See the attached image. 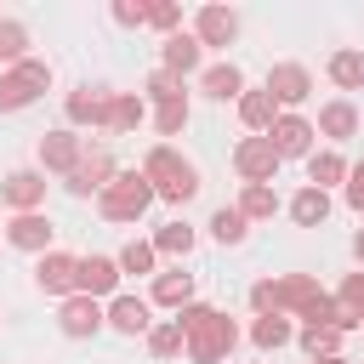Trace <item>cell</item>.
Returning a JSON list of instances; mask_svg holds the SVG:
<instances>
[{
    "label": "cell",
    "instance_id": "e0dca14e",
    "mask_svg": "<svg viewBox=\"0 0 364 364\" xmlns=\"http://www.w3.org/2000/svg\"><path fill=\"white\" fill-rule=\"evenodd\" d=\"M290 216H296L301 228H318V222L330 216V193H324V188H301V193L290 199Z\"/></svg>",
    "mask_w": 364,
    "mask_h": 364
},
{
    "label": "cell",
    "instance_id": "1f68e13d",
    "mask_svg": "<svg viewBox=\"0 0 364 364\" xmlns=\"http://www.w3.org/2000/svg\"><path fill=\"white\" fill-rule=\"evenodd\" d=\"M182 341H188V336H182V324H176V318H171V324H159V330H148V347H154V358H171Z\"/></svg>",
    "mask_w": 364,
    "mask_h": 364
},
{
    "label": "cell",
    "instance_id": "b9f144b4",
    "mask_svg": "<svg viewBox=\"0 0 364 364\" xmlns=\"http://www.w3.org/2000/svg\"><path fill=\"white\" fill-rule=\"evenodd\" d=\"M318 364H341V358H318Z\"/></svg>",
    "mask_w": 364,
    "mask_h": 364
},
{
    "label": "cell",
    "instance_id": "cb8c5ba5",
    "mask_svg": "<svg viewBox=\"0 0 364 364\" xmlns=\"http://www.w3.org/2000/svg\"><path fill=\"white\" fill-rule=\"evenodd\" d=\"M188 296H193V279H188V273H159L154 301H165V307H188Z\"/></svg>",
    "mask_w": 364,
    "mask_h": 364
},
{
    "label": "cell",
    "instance_id": "52a82bcc",
    "mask_svg": "<svg viewBox=\"0 0 364 364\" xmlns=\"http://www.w3.org/2000/svg\"><path fill=\"white\" fill-rule=\"evenodd\" d=\"M267 142L279 148V159H296V154H307V142H313V125H307V119H296V114H284V119H273Z\"/></svg>",
    "mask_w": 364,
    "mask_h": 364
},
{
    "label": "cell",
    "instance_id": "f546056e",
    "mask_svg": "<svg viewBox=\"0 0 364 364\" xmlns=\"http://www.w3.org/2000/svg\"><path fill=\"white\" fill-rule=\"evenodd\" d=\"M307 176H313V188H330V182H341V176H347V165H341V154H313Z\"/></svg>",
    "mask_w": 364,
    "mask_h": 364
},
{
    "label": "cell",
    "instance_id": "5bb4252c",
    "mask_svg": "<svg viewBox=\"0 0 364 364\" xmlns=\"http://www.w3.org/2000/svg\"><path fill=\"white\" fill-rule=\"evenodd\" d=\"M74 284H80L85 296H102V290H114V284H119V262H108V256H85Z\"/></svg>",
    "mask_w": 364,
    "mask_h": 364
},
{
    "label": "cell",
    "instance_id": "5b68a950",
    "mask_svg": "<svg viewBox=\"0 0 364 364\" xmlns=\"http://www.w3.org/2000/svg\"><path fill=\"white\" fill-rule=\"evenodd\" d=\"M233 165H239L245 182H273V171H279V148H273L267 136H245V142L233 148Z\"/></svg>",
    "mask_w": 364,
    "mask_h": 364
},
{
    "label": "cell",
    "instance_id": "484cf974",
    "mask_svg": "<svg viewBox=\"0 0 364 364\" xmlns=\"http://www.w3.org/2000/svg\"><path fill=\"white\" fill-rule=\"evenodd\" d=\"M154 250H165V256H188V250H193V228H188V222H165L159 239H154Z\"/></svg>",
    "mask_w": 364,
    "mask_h": 364
},
{
    "label": "cell",
    "instance_id": "30bf717a",
    "mask_svg": "<svg viewBox=\"0 0 364 364\" xmlns=\"http://www.w3.org/2000/svg\"><path fill=\"white\" fill-rule=\"evenodd\" d=\"M34 279H40V290H74V279H80V262L74 256H63V250H46L40 256V267H34Z\"/></svg>",
    "mask_w": 364,
    "mask_h": 364
},
{
    "label": "cell",
    "instance_id": "6da1fadb",
    "mask_svg": "<svg viewBox=\"0 0 364 364\" xmlns=\"http://www.w3.org/2000/svg\"><path fill=\"white\" fill-rule=\"evenodd\" d=\"M182 336H188V353L199 358V364H216L222 353H233V341H239V330H233V318L228 313H216V307H182Z\"/></svg>",
    "mask_w": 364,
    "mask_h": 364
},
{
    "label": "cell",
    "instance_id": "8fae6325",
    "mask_svg": "<svg viewBox=\"0 0 364 364\" xmlns=\"http://www.w3.org/2000/svg\"><path fill=\"white\" fill-rule=\"evenodd\" d=\"M0 199H6V205H17V216H23V210H34V205L46 199V182H40L34 171H11V176H6V188H0Z\"/></svg>",
    "mask_w": 364,
    "mask_h": 364
},
{
    "label": "cell",
    "instance_id": "d6a6232c",
    "mask_svg": "<svg viewBox=\"0 0 364 364\" xmlns=\"http://www.w3.org/2000/svg\"><path fill=\"white\" fill-rule=\"evenodd\" d=\"M119 267H125V273H154V245L131 239V245L119 250Z\"/></svg>",
    "mask_w": 364,
    "mask_h": 364
},
{
    "label": "cell",
    "instance_id": "d590c367",
    "mask_svg": "<svg viewBox=\"0 0 364 364\" xmlns=\"http://www.w3.org/2000/svg\"><path fill=\"white\" fill-rule=\"evenodd\" d=\"M148 91H154L159 102H182V85H176V74H165V68H159V74L148 80Z\"/></svg>",
    "mask_w": 364,
    "mask_h": 364
},
{
    "label": "cell",
    "instance_id": "7a4b0ae2",
    "mask_svg": "<svg viewBox=\"0 0 364 364\" xmlns=\"http://www.w3.org/2000/svg\"><path fill=\"white\" fill-rule=\"evenodd\" d=\"M142 176L154 182V193H159V199H176V205L199 193V171H193L188 159H176L171 148H154V154L142 159Z\"/></svg>",
    "mask_w": 364,
    "mask_h": 364
},
{
    "label": "cell",
    "instance_id": "9c48e42d",
    "mask_svg": "<svg viewBox=\"0 0 364 364\" xmlns=\"http://www.w3.org/2000/svg\"><path fill=\"white\" fill-rule=\"evenodd\" d=\"M6 239H11L17 250H40V256H46V245H51V222H46L40 210H23V216H11Z\"/></svg>",
    "mask_w": 364,
    "mask_h": 364
},
{
    "label": "cell",
    "instance_id": "2e32d148",
    "mask_svg": "<svg viewBox=\"0 0 364 364\" xmlns=\"http://www.w3.org/2000/svg\"><path fill=\"white\" fill-rule=\"evenodd\" d=\"M273 108H279L273 91H245V97H239V119H245L250 131H273Z\"/></svg>",
    "mask_w": 364,
    "mask_h": 364
},
{
    "label": "cell",
    "instance_id": "4dcf8cb0",
    "mask_svg": "<svg viewBox=\"0 0 364 364\" xmlns=\"http://www.w3.org/2000/svg\"><path fill=\"white\" fill-rule=\"evenodd\" d=\"M210 233H216L222 245H239V239H245V210H216V216H210Z\"/></svg>",
    "mask_w": 364,
    "mask_h": 364
},
{
    "label": "cell",
    "instance_id": "ac0fdd59",
    "mask_svg": "<svg viewBox=\"0 0 364 364\" xmlns=\"http://www.w3.org/2000/svg\"><path fill=\"white\" fill-rule=\"evenodd\" d=\"M108 324H114V330H125V336L148 330V301H142V296H119V301L108 307Z\"/></svg>",
    "mask_w": 364,
    "mask_h": 364
},
{
    "label": "cell",
    "instance_id": "d6986e66",
    "mask_svg": "<svg viewBox=\"0 0 364 364\" xmlns=\"http://www.w3.org/2000/svg\"><path fill=\"white\" fill-rule=\"evenodd\" d=\"M199 68V40L193 34H171L165 40V74H188Z\"/></svg>",
    "mask_w": 364,
    "mask_h": 364
},
{
    "label": "cell",
    "instance_id": "4316f807",
    "mask_svg": "<svg viewBox=\"0 0 364 364\" xmlns=\"http://www.w3.org/2000/svg\"><path fill=\"white\" fill-rule=\"evenodd\" d=\"M239 210H245V222H250V216H273V210H279V199H273V188H267V182H250V188H245V199H239Z\"/></svg>",
    "mask_w": 364,
    "mask_h": 364
},
{
    "label": "cell",
    "instance_id": "3957f363",
    "mask_svg": "<svg viewBox=\"0 0 364 364\" xmlns=\"http://www.w3.org/2000/svg\"><path fill=\"white\" fill-rule=\"evenodd\" d=\"M148 205H154V182H148L142 171H119V176L102 188V216H108V222H136Z\"/></svg>",
    "mask_w": 364,
    "mask_h": 364
},
{
    "label": "cell",
    "instance_id": "44dd1931",
    "mask_svg": "<svg viewBox=\"0 0 364 364\" xmlns=\"http://www.w3.org/2000/svg\"><path fill=\"white\" fill-rule=\"evenodd\" d=\"M205 91L228 102V97H239V91H245V74H239L233 63H216V68H205Z\"/></svg>",
    "mask_w": 364,
    "mask_h": 364
},
{
    "label": "cell",
    "instance_id": "836d02e7",
    "mask_svg": "<svg viewBox=\"0 0 364 364\" xmlns=\"http://www.w3.org/2000/svg\"><path fill=\"white\" fill-rule=\"evenodd\" d=\"M23 46H28V28H23V23H0V57H6V63H17V57H23Z\"/></svg>",
    "mask_w": 364,
    "mask_h": 364
},
{
    "label": "cell",
    "instance_id": "60d3db41",
    "mask_svg": "<svg viewBox=\"0 0 364 364\" xmlns=\"http://www.w3.org/2000/svg\"><path fill=\"white\" fill-rule=\"evenodd\" d=\"M353 250H358V262H364V233H358V239H353Z\"/></svg>",
    "mask_w": 364,
    "mask_h": 364
},
{
    "label": "cell",
    "instance_id": "4fadbf2b",
    "mask_svg": "<svg viewBox=\"0 0 364 364\" xmlns=\"http://www.w3.org/2000/svg\"><path fill=\"white\" fill-rule=\"evenodd\" d=\"M233 34H239V17L228 6H205L199 11V46H228Z\"/></svg>",
    "mask_w": 364,
    "mask_h": 364
},
{
    "label": "cell",
    "instance_id": "d4e9b609",
    "mask_svg": "<svg viewBox=\"0 0 364 364\" xmlns=\"http://www.w3.org/2000/svg\"><path fill=\"white\" fill-rule=\"evenodd\" d=\"M330 80L347 85V91H358V85H364V57H358V51H336V57H330Z\"/></svg>",
    "mask_w": 364,
    "mask_h": 364
},
{
    "label": "cell",
    "instance_id": "ab89813d",
    "mask_svg": "<svg viewBox=\"0 0 364 364\" xmlns=\"http://www.w3.org/2000/svg\"><path fill=\"white\" fill-rule=\"evenodd\" d=\"M176 17H182V11H176V6H148V23H159V28H171V23H176Z\"/></svg>",
    "mask_w": 364,
    "mask_h": 364
},
{
    "label": "cell",
    "instance_id": "f35d334b",
    "mask_svg": "<svg viewBox=\"0 0 364 364\" xmlns=\"http://www.w3.org/2000/svg\"><path fill=\"white\" fill-rule=\"evenodd\" d=\"M114 17H119V23H148V6H131V0H119V6H114Z\"/></svg>",
    "mask_w": 364,
    "mask_h": 364
},
{
    "label": "cell",
    "instance_id": "7402d4cb",
    "mask_svg": "<svg viewBox=\"0 0 364 364\" xmlns=\"http://www.w3.org/2000/svg\"><path fill=\"white\" fill-rule=\"evenodd\" d=\"M318 131H324V136H336V142H341V136H353V131H358L353 102H330V108L318 114Z\"/></svg>",
    "mask_w": 364,
    "mask_h": 364
},
{
    "label": "cell",
    "instance_id": "ffe728a7",
    "mask_svg": "<svg viewBox=\"0 0 364 364\" xmlns=\"http://www.w3.org/2000/svg\"><path fill=\"white\" fill-rule=\"evenodd\" d=\"M68 119H74V125H85V119L102 125V119H108V97H102V91H74V97H68Z\"/></svg>",
    "mask_w": 364,
    "mask_h": 364
},
{
    "label": "cell",
    "instance_id": "83f0119b",
    "mask_svg": "<svg viewBox=\"0 0 364 364\" xmlns=\"http://www.w3.org/2000/svg\"><path fill=\"white\" fill-rule=\"evenodd\" d=\"M250 336H256V347H284L290 341V318L284 313H267V318H256Z\"/></svg>",
    "mask_w": 364,
    "mask_h": 364
},
{
    "label": "cell",
    "instance_id": "7c38bea8",
    "mask_svg": "<svg viewBox=\"0 0 364 364\" xmlns=\"http://www.w3.org/2000/svg\"><path fill=\"white\" fill-rule=\"evenodd\" d=\"M102 313H97V296H68L63 301V336H97Z\"/></svg>",
    "mask_w": 364,
    "mask_h": 364
},
{
    "label": "cell",
    "instance_id": "9a60e30c",
    "mask_svg": "<svg viewBox=\"0 0 364 364\" xmlns=\"http://www.w3.org/2000/svg\"><path fill=\"white\" fill-rule=\"evenodd\" d=\"M108 176H114V159H108V154H91V159H80V171L68 176V193H91V188L102 193Z\"/></svg>",
    "mask_w": 364,
    "mask_h": 364
},
{
    "label": "cell",
    "instance_id": "277c9868",
    "mask_svg": "<svg viewBox=\"0 0 364 364\" xmlns=\"http://www.w3.org/2000/svg\"><path fill=\"white\" fill-rule=\"evenodd\" d=\"M46 85H51V68H46V63H17L11 74H0V114L28 108Z\"/></svg>",
    "mask_w": 364,
    "mask_h": 364
},
{
    "label": "cell",
    "instance_id": "f1b7e54d",
    "mask_svg": "<svg viewBox=\"0 0 364 364\" xmlns=\"http://www.w3.org/2000/svg\"><path fill=\"white\" fill-rule=\"evenodd\" d=\"M336 341H341V330H330V324H307L301 330V347L313 358H336Z\"/></svg>",
    "mask_w": 364,
    "mask_h": 364
},
{
    "label": "cell",
    "instance_id": "8d00e7d4",
    "mask_svg": "<svg viewBox=\"0 0 364 364\" xmlns=\"http://www.w3.org/2000/svg\"><path fill=\"white\" fill-rule=\"evenodd\" d=\"M341 307H353V313L364 318V273H353V279L341 284Z\"/></svg>",
    "mask_w": 364,
    "mask_h": 364
},
{
    "label": "cell",
    "instance_id": "e575fe53",
    "mask_svg": "<svg viewBox=\"0 0 364 364\" xmlns=\"http://www.w3.org/2000/svg\"><path fill=\"white\" fill-rule=\"evenodd\" d=\"M182 125H188V102H159V131L176 136Z\"/></svg>",
    "mask_w": 364,
    "mask_h": 364
},
{
    "label": "cell",
    "instance_id": "ba28073f",
    "mask_svg": "<svg viewBox=\"0 0 364 364\" xmlns=\"http://www.w3.org/2000/svg\"><path fill=\"white\" fill-rule=\"evenodd\" d=\"M40 159H46L51 171H68V176H74V171H80V136H74V131H46V136H40Z\"/></svg>",
    "mask_w": 364,
    "mask_h": 364
},
{
    "label": "cell",
    "instance_id": "74e56055",
    "mask_svg": "<svg viewBox=\"0 0 364 364\" xmlns=\"http://www.w3.org/2000/svg\"><path fill=\"white\" fill-rule=\"evenodd\" d=\"M347 205L364 210V165H353V182H347Z\"/></svg>",
    "mask_w": 364,
    "mask_h": 364
},
{
    "label": "cell",
    "instance_id": "603a6c76",
    "mask_svg": "<svg viewBox=\"0 0 364 364\" xmlns=\"http://www.w3.org/2000/svg\"><path fill=\"white\" fill-rule=\"evenodd\" d=\"M108 131H131V125H142V97H108V119H102Z\"/></svg>",
    "mask_w": 364,
    "mask_h": 364
},
{
    "label": "cell",
    "instance_id": "8992f818",
    "mask_svg": "<svg viewBox=\"0 0 364 364\" xmlns=\"http://www.w3.org/2000/svg\"><path fill=\"white\" fill-rule=\"evenodd\" d=\"M267 91H273V102H301L313 91V80L301 63H279V68H267Z\"/></svg>",
    "mask_w": 364,
    "mask_h": 364
}]
</instances>
